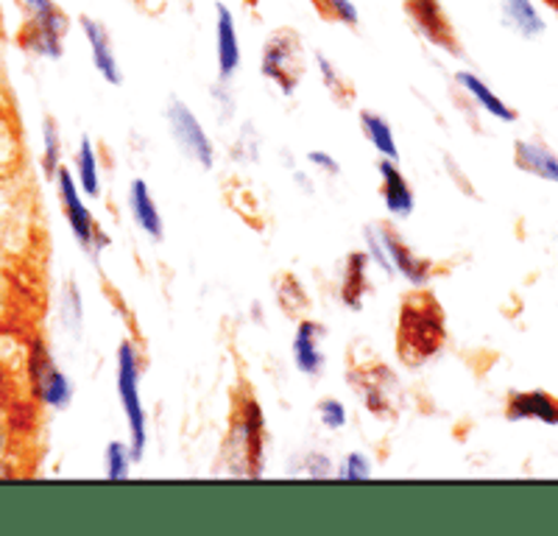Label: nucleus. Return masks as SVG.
<instances>
[{"mask_svg": "<svg viewBox=\"0 0 558 536\" xmlns=\"http://www.w3.org/2000/svg\"><path fill=\"white\" fill-rule=\"evenodd\" d=\"M338 478L349 480V484H361V480H372V461L366 453H349L338 466Z\"/></svg>", "mask_w": 558, "mask_h": 536, "instance_id": "26", "label": "nucleus"}, {"mask_svg": "<svg viewBox=\"0 0 558 536\" xmlns=\"http://www.w3.org/2000/svg\"><path fill=\"white\" fill-rule=\"evenodd\" d=\"M64 34H68V17L62 9L53 7L43 14H28V23L20 39L37 57L59 59L64 53Z\"/></svg>", "mask_w": 558, "mask_h": 536, "instance_id": "9", "label": "nucleus"}, {"mask_svg": "<svg viewBox=\"0 0 558 536\" xmlns=\"http://www.w3.org/2000/svg\"><path fill=\"white\" fill-rule=\"evenodd\" d=\"M456 82L461 84L463 93H466V96H470L472 101L483 109V112H488V115L497 118V121H506V123L517 121L514 107H508V103L502 101V98L497 96L495 89L488 87L481 76H475V73H470V71H461V73H456Z\"/></svg>", "mask_w": 558, "mask_h": 536, "instance_id": "16", "label": "nucleus"}, {"mask_svg": "<svg viewBox=\"0 0 558 536\" xmlns=\"http://www.w3.org/2000/svg\"><path fill=\"white\" fill-rule=\"evenodd\" d=\"M377 171H380V193L386 210L391 212L393 218L411 216L413 207H416V198H413V191L411 185H408L405 173L397 168V162L386 160V157L380 160Z\"/></svg>", "mask_w": 558, "mask_h": 536, "instance_id": "13", "label": "nucleus"}, {"mask_svg": "<svg viewBox=\"0 0 558 536\" xmlns=\"http://www.w3.org/2000/svg\"><path fill=\"white\" fill-rule=\"evenodd\" d=\"M368 255L366 252H352L343 266V282H341V300L343 305L352 310H361L363 296L368 291Z\"/></svg>", "mask_w": 558, "mask_h": 536, "instance_id": "19", "label": "nucleus"}, {"mask_svg": "<svg viewBox=\"0 0 558 536\" xmlns=\"http://www.w3.org/2000/svg\"><path fill=\"white\" fill-rule=\"evenodd\" d=\"M316 7L322 9V14L332 17L336 23H343V26L355 28L361 23V12L352 0H316Z\"/></svg>", "mask_w": 558, "mask_h": 536, "instance_id": "25", "label": "nucleus"}, {"mask_svg": "<svg viewBox=\"0 0 558 536\" xmlns=\"http://www.w3.org/2000/svg\"><path fill=\"white\" fill-rule=\"evenodd\" d=\"M316 64H318V73H322L324 84L332 89V93H341V73L336 71V64L330 62V59L324 57V53H316Z\"/></svg>", "mask_w": 558, "mask_h": 536, "instance_id": "28", "label": "nucleus"}, {"mask_svg": "<svg viewBox=\"0 0 558 536\" xmlns=\"http://www.w3.org/2000/svg\"><path fill=\"white\" fill-rule=\"evenodd\" d=\"M377 235H380L383 249H386L388 260H391L393 275L405 277V280L416 288H425L427 282H430L433 263L425 260V257H418L416 252L402 241L400 232L388 230V227H377Z\"/></svg>", "mask_w": 558, "mask_h": 536, "instance_id": "10", "label": "nucleus"}, {"mask_svg": "<svg viewBox=\"0 0 558 536\" xmlns=\"http://www.w3.org/2000/svg\"><path fill=\"white\" fill-rule=\"evenodd\" d=\"M132 444L126 441H109L107 453H104V464H107V478L109 480H126L129 473H132L134 464Z\"/></svg>", "mask_w": 558, "mask_h": 536, "instance_id": "23", "label": "nucleus"}, {"mask_svg": "<svg viewBox=\"0 0 558 536\" xmlns=\"http://www.w3.org/2000/svg\"><path fill=\"white\" fill-rule=\"evenodd\" d=\"M361 129L363 134H366V141L375 146V151L380 154V157L400 162V146H397L393 129L386 118L377 115V112H368L366 109V112H361Z\"/></svg>", "mask_w": 558, "mask_h": 536, "instance_id": "21", "label": "nucleus"}, {"mask_svg": "<svg viewBox=\"0 0 558 536\" xmlns=\"http://www.w3.org/2000/svg\"><path fill=\"white\" fill-rule=\"evenodd\" d=\"M57 185H59V198H62V210L68 216L70 232L78 241L84 252H101L109 243V237L98 230L96 218L84 205L82 193H78L76 176L68 171V168H59L57 173Z\"/></svg>", "mask_w": 558, "mask_h": 536, "instance_id": "5", "label": "nucleus"}, {"mask_svg": "<svg viewBox=\"0 0 558 536\" xmlns=\"http://www.w3.org/2000/svg\"><path fill=\"white\" fill-rule=\"evenodd\" d=\"M166 118L171 123V132H173V141L177 146L182 148L193 162H198L202 168H213L216 166V148H213V141L207 137L204 132L202 121L193 115V109L187 107L184 101L173 98L166 109Z\"/></svg>", "mask_w": 558, "mask_h": 536, "instance_id": "7", "label": "nucleus"}, {"mask_svg": "<svg viewBox=\"0 0 558 536\" xmlns=\"http://www.w3.org/2000/svg\"><path fill=\"white\" fill-rule=\"evenodd\" d=\"M514 162L520 171L533 173V176L545 179V182H556L558 185V154L550 151L542 143L520 141L514 146Z\"/></svg>", "mask_w": 558, "mask_h": 536, "instance_id": "18", "label": "nucleus"}, {"mask_svg": "<svg viewBox=\"0 0 558 536\" xmlns=\"http://www.w3.org/2000/svg\"><path fill=\"white\" fill-rule=\"evenodd\" d=\"M227 470L235 478H260L263 459H266V416H263L260 402L246 397L232 419L227 447Z\"/></svg>", "mask_w": 558, "mask_h": 536, "instance_id": "2", "label": "nucleus"}, {"mask_svg": "<svg viewBox=\"0 0 558 536\" xmlns=\"http://www.w3.org/2000/svg\"><path fill=\"white\" fill-rule=\"evenodd\" d=\"M7 391H9V380L7 375H3V369H0V405H3V400H7Z\"/></svg>", "mask_w": 558, "mask_h": 536, "instance_id": "31", "label": "nucleus"}, {"mask_svg": "<svg viewBox=\"0 0 558 536\" xmlns=\"http://www.w3.org/2000/svg\"><path fill=\"white\" fill-rule=\"evenodd\" d=\"M307 160H311V166H316L318 171L330 173V176H338V173H341V166H338V160L327 151H311V154H307Z\"/></svg>", "mask_w": 558, "mask_h": 536, "instance_id": "30", "label": "nucleus"}, {"mask_svg": "<svg viewBox=\"0 0 558 536\" xmlns=\"http://www.w3.org/2000/svg\"><path fill=\"white\" fill-rule=\"evenodd\" d=\"M405 14L411 26L416 28L430 45L447 53H458V37L447 17L441 0H405Z\"/></svg>", "mask_w": 558, "mask_h": 536, "instance_id": "8", "label": "nucleus"}, {"mask_svg": "<svg viewBox=\"0 0 558 536\" xmlns=\"http://www.w3.org/2000/svg\"><path fill=\"white\" fill-rule=\"evenodd\" d=\"M447 327L441 305L427 291H416L402 302L400 327H397V350L408 366H418L436 357L445 346Z\"/></svg>", "mask_w": 558, "mask_h": 536, "instance_id": "1", "label": "nucleus"}, {"mask_svg": "<svg viewBox=\"0 0 558 536\" xmlns=\"http://www.w3.org/2000/svg\"><path fill=\"white\" fill-rule=\"evenodd\" d=\"M82 28L84 37L89 42V53H93V64H96V71L101 73L104 82H109L112 87L123 82L121 64H118V57L112 51V39H109L107 26H104L101 20L93 17H82Z\"/></svg>", "mask_w": 558, "mask_h": 536, "instance_id": "12", "label": "nucleus"}, {"mask_svg": "<svg viewBox=\"0 0 558 536\" xmlns=\"http://www.w3.org/2000/svg\"><path fill=\"white\" fill-rule=\"evenodd\" d=\"M318 419H322L324 428L341 430L347 425V409L343 402L336 400V397H327V400L318 402Z\"/></svg>", "mask_w": 558, "mask_h": 536, "instance_id": "27", "label": "nucleus"}, {"mask_svg": "<svg viewBox=\"0 0 558 536\" xmlns=\"http://www.w3.org/2000/svg\"><path fill=\"white\" fill-rule=\"evenodd\" d=\"M118 397H121L123 416L129 422V444H132L134 459L146 455L148 444V425H146V405L140 400V352L132 341H121L118 346Z\"/></svg>", "mask_w": 558, "mask_h": 536, "instance_id": "3", "label": "nucleus"}, {"mask_svg": "<svg viewBox=\"0 0 558 536\" xmlns=\"http://www.w3.org/2000/svg\"><path fill=\"white\" fill-rule=\"evenodd\" d=\"M305 470H307V475H311V478H330L332 461L327 459V455L313 453V455H307V459H305Z\"/></svg>", "mask_w": 558, "mask_h": 536, "instance_id": "29", "label": "nucleus"}, {"mask_svg": "<svg viewBox=\"0 0 558 536\" xmlns=\"http://www.w3.org/2000/svg\"><path fill=\"white\" fill-rule=\"evenodd\" d=\"M129 210H132V218L140 227V232H146L151 241H162L166 223H162V216H159V207L154 202L151 187L146 185V179H134L132 187H129Z\"/></svg>", "mask_w": 558, "mask_h": 536, "instance_id": "15", "label": "nucleus"}, {"mask_svg": "<svg viewBox=\"0 0 558 536\" xmlns=\"http://www.w3.org/2000/svg\"><path fill=\"white\" fill-rule=\"evenodd\" d=\"M45 154H43V166L48 176H57L59 162H62V143H59V129L53 126V121H45Z\"/></svg>", "mask_w": 558, "mask_h": 536, "instance_id": "24", "label": "nucleus"}, {"mask_svg": "<svg viewBox=\"0 0 558 536\" xmlns=\"http://www.w3.org/2000/svg\"><path fill=\"white\" fill-rule=\"evenodd\" d=\"M318 339H322V327L316 321H299L296 339H293V364L307 377L322 375L324 369V355L318 350Z\"/></svg>", "mask_w": 558, "mask_h": 536, "instance_id": "17", "label": "nucleus"}, {"mask_svg": "<svg viewBox=\"0 0 558 536\" xmlns=\"http://www.w3.org/2000/svg\"><path fill=\"white\" fill-rule=\"evenodd\" d=\"M502 20L514 28L520 37L533 39L545 32V20H542L539 9L533 7V0H500Z\"/></svg>", "mask_w": 558, "mask_h": 536, "instance_id": "20", "label": "nucleus"}, {"mask_svg": "<svg viewBox=\"0 0 558 536\" xmlns=\"http://www.w3.org/2000/svg\"><path fill=\"white\" fill-rule=\"evenodd\" d=\"M28 371H32V389L48 409L64 411L73 402V383L70 377L53 364L51 352L45 350L43 341H34L28 355Z\"/></svg>", "mask_w": 558, "mask_h": 536, "instance_id": "6", "label": "nucleus"}, {"mask_svg": "<svg viewBox=\"0 0 558 536\" xmlns=\"http://www.w3.org/2000/svg\"><path fill=\"white\" fill-rule=\"evenodd\" d=\"M0 310H3V296H0Z\"/></svg>", "mask_w": 558, "mask_h": 536, "instance_id": "33", "label": "nucleus"}, {"mask_svg": "<svg viewBox=\"0 0 558 536\" xmlns=\"http://www.w3.org/2000/svg\"><path fill=\"white\" fill-rule=\"evenodd\" d=\"M545 3H547V7L556 9V12H558V0H545Z\"/></svg>", "mask_w": 558, "mask_h": 536, "instance_id": "32", "label": "nucleus"}, {"mask_svg": "<svg viewBox=\"0 0 558 536\" xmlns=\"http://www.w3.org/2000/svg\"><path fill=\"white\" fill-rule=\"evenodd\" d=\"M216 37H218V78L229 82L241 71L243 53H241V34L235 26V14L229 12L223 3L216 7Z\"/></svg>", "mask_w": 558, "mask_h": 536, "instance_id": "11", "label": "nucleus"}, {"mask_svg": "<svg viewBox=\"0 0 558 536\" xmlns=\"http://www.w3.org/2000/svg\"><path fill=\"white\" fill-rule=\"evenodd\" d=\"M302 73H305V59H302V42H299L296 34H271L266 51H263V76L277 84L286 96H291Z\"/></svg>", "mask_w": 558, "mask_h": 536, "instance_id": "4", "label": "nucleus"}, {"mask_svg": "<svg viewBox=\"0 0 558 536\" xmlns=\"http://www.w3.org/2000/svg\"><path fill=\"white\" fill-rule=\"evenodd\" d=\"M73 166H76V182L84 191V196H101V168H98V154L89 137H84L82 146H78L76 162H73Z\"/></svg>", "mask_w": 558, "mask_h": 536, "instance_id": "22", "label": "nucleus"}, {"mask_svg": "<svg viewBox=\"0 0 558 536\" xmlns=\"http://www.w3.org/2000/svg\"><path fill=\"white\" fill-rule=\"evenodd\" d=\"M508 422L536 419L542 425H558V400L547 391H517L508 397Z\"/></svg>", "mask_w": 558, "mask_h": 536, "instance_id": "14", "label": "nucleus"}]
</instances>
